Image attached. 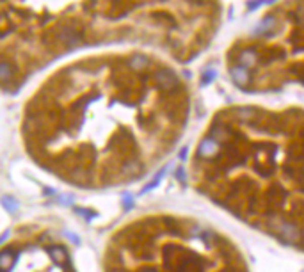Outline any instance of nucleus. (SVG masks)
Wrapping results in <instances>:
<instances>
[{
  "label": "nucleus",
  "instance_id": "obj_1",
  "mask_svg": "<svg viewBox=\"0 0 304 272\" xmlns=\"http://www.w3.org/2000/svg\"><path fill=\"white\" fill-rule=\"evenodd\" d=\"M0 272H75V267L57 237L27 231L0 246Z\"/></svg>",
  "mask_w": 304,
  "mask_h": 272
},
{
  "label": "nucleus",
  "instance_id": "obj_2",
  "mask_svg": "<svg viewBox=\"0 0 304 272\" xmlns=\"http://www.w3.org/2000/svg\"><path fill=\"white\" fill-rule=\"evenodd\" d=\"M265 226L271 229V233L286 244H300L304 239V229L299 222L288 221L285 215L272 214L265 217Z\"/></svg>",
  "mask_w": 304,
  "mask_h": 272
},
{
  "label": "nucleus",
  "instance_id": "obj_3",
  "mask_svg": "<svg viewBox=\"0 0 304 272\" xmlns=\"http://www.w3.org/2000/svg\"><path fill=\"white\" fill-rule=\"evenodd\" d=\"M153 80H155L157 87L164 93H171L174 91L178 86H180V80H178L176 73L173 69H167V68H160L153 73Z\"/></svg>",
  "mask_w": 304,
  "mask_h": 272
},
{
  "label": "nucleus",
  "instance_id": "obj_4",
  "mask_svg": "<svg viewBox=\"0 0 304 272\" xmlns=\"http://www.w3.org/2000/svg\"><path fill=\"white\" fill-rule=\"evenodd\" d=\"M219 149H221V144L217 141H214L212 137H205L198 146V159L212 160L219 155Z\"/></svg>",
  "mask_w": 304,
  "mask_h": 272
},
{
  "label": "nucleus",
  "instance_id": "obj_5",
  "mask_svg": "<svg viewBox=\"0 0 304 272\" xmlns=\"http://www.w3.org/2000/svg\"><path fill=\"white\" fill-rule=\"evenodd\" d=\"M208 137H212L214 141H217L219 144H228L233 137V130L226 123H215V125H212Z\"/></svg>",
  "mask_w": 304,
  "mask_h": 272
},
{
  "label": "nucleus",
  "instance_id": "obj_6",
  "mask_svg": "<svg viewBox=\"0 0 304 272\" xmlns=\"http://www.w3.org/2000/svg\"><path fill=\"white\" fill-rule=\"evenodd\" d=\"M127 66L134 73H142V71H146V69H148L149 59L146 57V55H142V54H135V55H132V57L128 59Z\"/></svg>",
  "mask_w": 304,
  "mask_h": 272
},
{
  "label": "nucleus",
  "instance_id": "obj_7",
  "mask_svg": "<svg viewBox=\"0 0 304 272\" xmlns=\"http://www.w3.org/2000/svg\"><path fill=\"white\" fill-rule=\"evenodd\" d=\"M232 76H233V82L240 87H244L249 82V71H247V68H244V66H235V68H232Z\"/></svg>",
  "mask_w": 304,
  "mask_h": 272
},
{
  "label": "nucleus",
  "instance_id": "obj_8",
  "mask_svg": "<svg viewBox=\"0 0 304 272\" xmlns=\"http://www.w3.org/2000/svg\"><path fill=\"white\" fill-rule=\"evenodd\" d=\"M254 62H256V52L254 50H244L239 55V66L251 68V66H254Z\"/></svg>",
  "mask_w": 304,
  "mask_h": 272
},
{
  "label": "nucleus",
  "instance_id": "obj_9",
  "mask_svg": "<svg viewBox=\"0 0 304 272\" xmlns=\"http://www.w3.org/2000/svg\"><path fill=\"white\" fill-rule=\"evenodd\" d=\"M274 27H276V20L272 18V16H267V18H265L263 22L260 23V27L256 29V34L267 36V34H271L272 30H274Z\"/></svg>",
  "mask_w": 304,
  "mask_h": 272
},
{
  "label": "nucleus",
  "instance_id": "obj_10",
  "mask_svg": "<svg viewBox=\"0 0 304 272\" xmlns=\"http://www.w3.org/2000/svg\"><path fill=\"white\" fill-rule=\"evenodd\" d=\"M254 116H256V110H254V109H239V110H235V118L239 121H242V123L251 121Z\"/></svg>",
  "mask_w": 304,
  "mask_h": 272
},
{
  "label": "nucleus",
  "instance_id": "obj_11",
  "mask_svg": "<svg viewBox=\"0 0 304 272\" xmlns=\"http://www.w3.org/2000/svg\"><path fill=\"white\" fill-rule=\"evenodd\" d=\"M214 76H215L214 69H208V71H205V75H203V82H205V84L212 82V79H214Z\"/></svg>",
  "mask_w": 304,
  "mask_h": 272
},
{
  "label": "nucleus",
  "instance_id": "obj_12",
  "mask_svg": "<svg viewBox=\"0 0 304 272\" xmlns=\"http://www.w3.org/2000/svg\"><path fill=\"white\" fill-rule=\"evenodd\" d=\"M187 157V148H183L181 149V153H180V159H185Z\"/></svg>",
  "mask_w": 304,
  "mask_h": 272
},
{
  "label": "nucleus",
  "instance_id": "obj_13",
  "mask_svg": "<svg viewBox=\"0 0 304 272\" xmlns=\"http://www.w3.org/2000/svg\"><path fill=\"white\" fill-rule=\"evenodd\" d=\"M196 2H203V0H196Z\"/></svg>",
  "mask_w": 304,
  "mask_h": 272
},
{
  "label": "nucleus",
  "instance_id": "obj_14",
  "mask_svg": "<svg viewBox=\"0 0 304 272\" xmlns=\"http://www.w3.org/2000/svg\"><path fill=\"white\" fill-rule=\"evenodd\" d=\"M302 82H304V75H302Z\"/></svg>",
  "mask_w": 304,
  "mask_h": 272
}]
</instances>
